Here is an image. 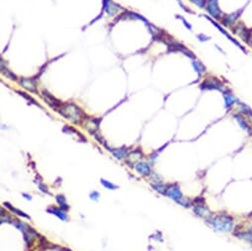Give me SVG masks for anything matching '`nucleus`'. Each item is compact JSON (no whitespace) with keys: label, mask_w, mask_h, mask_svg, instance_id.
I'll return each mask as SVG.
<instances>
[{"label":"nucleus","mask_w":252,"mask_h":251,"mask_svg":"<svg viewBox=\"0 0 252 251\" xmlns=\"http://www.w3.org/2000/svg\"><path fill=\"white\" fill-rule=\"evenodd\" d=\"M207 222L215 231L220 232H230L234 231V219L229 214H214Z\"/></svg>","instance_id":"nucleus-1"},{"label":"nucleus","mask_w":252,"mask_h":251,"mask_svg":"<svg viewBox=\"0 0 252 251\" xmlns=\"http://www.w3.org/2000/svg\"><path fill=\"white\" fill-rule=\"evenodd\" d=\"M59 113L61 115H62L65 119L72 122L73 124H79L80 121L83 119V113L81 112V110L75 106L74 104H64L61 105V107L59 108Z\"/></svg>","instance_id":"nucleus-2"},{"label":"nucleus","mask_w":252,"mask_h":251,"mask_svg":"<svg viewBox=\"0 0 252 251\" xmlns=\"http://www.w3.org/2000/svg\"><path fill=\"white\" fill-rule=\"evenodd\" d=\"M206 10L208 11V13L211 15L212 17H214L215 19L220 20L223 15H221V11L220 7H218V0H208L206 5Z\"/></svg>","instance_id":"nucleus-3"},{"label":"nucleus","mask_w":252,"mask_h":251,"mask_svg":"<svg viewBox=\"0 0 252 251\" xmlns=\"http://www.w3.org/2000/svg\"><path fill=\"white\" fill-rule=\"evenodd\" d=\"M194 214H197L199 217H202V219H204L206 220V222H208V220H210L213 217V216H214V214H213V211H210V209L207 207L206 205H200V206H194Z\"/></svg>","instance_id":"nucleus-4"},{"label":"nucleus","mask_w":252,"mask_h":251,"mask_svg":"<svg viewBox=\"0 0 252 251\" xmlns=\"http://www.w3.org/2000/svg\"><path fill=\"white\" fill-rule=\"evenodd\" d=\"M232 117H233V119L236 120V122L238 123V125L240 126V128L243 130L244 132H246L249 135H252V127L250 126V124L248 123L246 117L239 113L233 114Z\"/></svg>","instance_id":"nucleus-5"},{"label":"nucleus","mask_w":252,"mask_h":251,"mask_svg":"<svg viewBox=\"0 0 252 251\" xmlns=\"http://www.w3.org/2000/svg\"><path fill=\"white\" fill-rule=\"evenodd\" d=\"M202 89H217L223 91V84L220 82L215 77H209L208 79L205 80L201 84Z\"/></svg>","instance_id":"nucleus-6"},{"label":"nucleus","mask_w":252,"mask_h":251,"mask_svg":"<svg viewBox=\"0 0 252 251\" xmlns=\"http://www.w3.org/2000/svg\"><path fill=\"white\" fill-rule=\"evenodd\" d=\"M166 196H168L170 199H172L174 201H177L179 199H181L183 197V194L181 192V189L180 187L177 185V184H174V185H170V187L168 188V190L166 191Z\"/></svg>","instance_id":"nucleus-7"},{"label":"nucleus","mask_w":252,"mask_h":251,"mask_svg":"<svg viewBox=\"0 0 252 251\" xmlns=\"http://www.w3.org/2000/svg\"><path fill=\"white\" fill-rule=\"evenodd\" d=\"M224 106L227 110H230L233 106L236 105L239 102V100L237 99L235 95H233L232 92H224Z\"/></svg>","instance_id":"nucleus-8"},{"label":"nucleus","mask_w":252,"mask_h":251,"mask_svg":"<svg viewBox=\"0 0 252 251\" xmlns=\"http://www.w3.org/2000/svg\"><path fill=\"white\" fill-rule=\"evenodd\" d=\"M134 168L136 169V171L140 175H145V176H148V175H150L151 170H150V166L149 164L145 162H142V161H137L136 164H134Z\"/></svg>","instance_id":"nucleus-9"},{"label":"nucleus","mask_w":252,"mask_h":251,"mask_svg":"<svg viewBox=\"0 0 252 251\" xmlns=\"http://www.w3.org/2000/svg\"><path fill=\"white\" fill-rule=\"evenodd\" d=\"M20 84L23 88L28 90L30 92H36L37 91V86H36V82L33 78H21Z\"/></svg>","instance_id":"nucleus-10"},{"label":"nucleus","mask_w":252,"mask_h":251,"mask_svg":"<svg viewBox=\"0 0 252 251\" xmlns=\"http://www.w3.org/2000/svg\"><path fill=\"white\" fill-rule=\"evenodd\" d=\"M142 152L140 150H134V152L130 153L127 157V159H126V162L128 163V164H131V165L134 166V164L139 161L140 158H142Z\"/></svg>","instance_id":"nucleus-11"},{"label":"nucleus","mask_w":252,"mask_h":251,"mask_svg":"<svg viewBox=\"0 0 252 251\" xmlns=\"http://www.w3.org/2000/svg\"><path fill=\"white\" fill-rule=\"evenodd\" d=\"M104 9L106 10V12L110 15V16H114V15L119 11L120 7L118 5L114 4V3L112 1H110V0H105L104 1Z\"/></svg>","instance_id":"nucleus-12"},{"label":"nucleus","mask_w":252,"mask_h":251,"mask_svg":"<svg viewBox=\"0 0 252 251\" xmlns=\"http://www.w3.org/2000/svg\"><path fill=\"white\" fill-rule=\"evenodd\" d=\"M47 213L55 214V216H56L58 217V219H61V220H67V214H66V213H65V211L64 210V209L52 207V208L47 209Z\"/></svg>","instance_id":"nucleus-13"},{"label":"nucleus","mask_w":252,"mask_h":251,"mask_svg":"<svg viewBox=\"0 0 252 251\" xmlns=\"http://www.w3.org/2000/svg\"><path fill=\"white\" fill-rule=\"evenodd\" d=\"M236 113H239L246 117L248 115L252 114V109L248 105L244 104L243 102L239 101L237 104H236Z\"/></svg>","instance_id":"nucleus-14"},{"label":"nucleus","mask_w":252,"mask_h":251,"mask_svg":"<svg viewBox=\"0 0 252 251\" xmlns=\"http://www.w3.org/2000/svg\"><path fill=\"white\" fill-rule=\"evenodd\" d=\"M56 202L58 203V205L61 206V208L64 209V211H66V210H68V209H69V206L67 205L66 199H65V197H64V195H58V196L56 197Z\"/></svg>","instance_id":"nucleus-15"},{"label":"nucleus","mask_w":252,"mask_h":251,"mask_svg":"<svg viewBox=\"0 0 252 251\" xmlns=\"http://www.w3.org/2000/svg\"><path fill=\"white\" fill-rule=\"evenodd\" d=\"M127 151H128L127 147H126V146H123L122 149H116V150H113L112 152H113L114 156H115L116 158L122 159V158H124V157L126 156V153H127Z\"/></svg>","instance_id":"nucleus-16"},{"label":"nucleus","mask_w":252,"mask_h":251,"mask_svg":"<svg viewBox=\"0 0 252 251\" xmlns=\"http://www.w3.org/2000/svg\"><path fill=\"white\" fill-rule=\"evenodd\" d=\"M192 64H193L195 70H196L198 73L199 74H202V73H205L206 72V67L205 65L203 64L201 61H198V60H194L193 62H192Z\"/></svg>","instance_id":"nucleus-17"},{"label":"nucleus","mask_w":252,"mask_h":251,"mask_svg":"<svg viewBox=\"0 0 252 251\" xmlns=\"http://www.w3.org/2000/svg\"><path fill=\"white\" fill-rule=\"evenodd\" d=\"M4 206L5 207H7L9 210H11L12 211H14L15 214H17L18 216H21V217H27V219H30V217L29 216H27V214H25V213H23L22 211H20V210H18V209H16V208H13L12 207V206L9 204V203H4Z\"/></svg>","instance_id":"nucleus-18"},{"label":"nucleus","mask_w":252,"mask_h":251,"mask_svg":"<svg viewBox=\"0 0 252 251\" xmlns=\"http://www.w3.org/2000/svg\"><path fill=\"white\" fill-rule=\"evenodd\" d=\"M176 203H177V204H179V205L183 206V207H185V208H189V207H191V206L193 205V203H192L190 200H189V199L185 198L184 196H183V197H182L181 199H179V200H177V201H176Z\"/></svg>","instance_id":"nucleus-19"},{"label":"nucleus","mask_w":252,"mask_h":251,"mask_svg":"<svg viewBox=\"0 0 252 251\" xmlns=\"http://www.w3.org/2000/svg\"><path fill=\"white\" fill-rule=\"evenodd\" d=\"M100 182H101V184H102V185H103L106 189H109V190H116V189L119 188V187L117 186V185H115V184L111 183V182H109V181H107V180H105V179H101Z\"/></svg>","instance_id":"nucleus-20"},{"label":"nucleus","mask_w":252,"mask_h":251,"mask_svg":"<svg viewBox=\"0 0 252 251\" xmlns=\"http://www.w3.org/2000/svg\"><path fill=\"white\" fill-rule=\"evenodd\" d=\"M2 72H3V74H4L6 77L10 78L11 80H16V79H17V78H16V75H15L14 73H12V72L9 70V69L4 68L3 66H2Z\"/></svg>","instance_id":"nucleus-21"},{"label":"nucleus","mask_w":252,"mask_h":251,"mask_svg":"<svg viewBox=\"0 0 252 251\" xmlns=\"http://www.w3.org/2000/svg\"><path fill=\"white\" fill-rule=\"evenodd\" d=\"M194 4H196L199 8H206V0H191Z\"/></svg>","instance_id":"nucleus-22"},{"label":"nucleus","mask_w":252,"mask_h":251,"mask_svg":"<svg viewBox=\"0 0 252 251\" xmlns=\"http://www.w3.org/2000/svg\"><path fill=\"white\" fill-rule=\"evenodd\" d=\"M200 205H205V199L198 197L194 200L193 202V206H200Z\"/></svg>","instance_id":"nucleus-23"},{"label":"nucleus","mask_w":252,"mask_h":251,"mask_svg":"<svg viewBox=\"0 0 252 251\" xmlns=\"http://www.w3.org/2000/svg\"><path fill=\"white\" fill-rule=\"evenodd\" d=\"M90 198L93 199V200H98V198H99V193L96 192V191H94L93 193H91V194H90Z\"/></svg>","instance_id":"nucleus-24"},{"label":"nucleus","mask_w":252,"mask_h":251,"mask_svg":"<svg viewBox=\"0 0 252 251\" xmlns=\"http://www.w3.org/2000/svg\"><path fill=\"white\" fill-rule=\"evenodd\" d=\"M39 187H40V189L42 190V191L43 192H45V193H47V194H49V191H47V188L46 186H44L43 184H39Z\"/></svg>","instance_id":"nucleus-25"},{"label":"nucleus","mask_w":252,"mask_h":251,"mask_svg":"<svg viewBox=\"0 0 252 251\" xmlns=\"http://www.w3.org/2000/svg\"><path fill=\"white\" fill-rule=\"evenodd\" d=\"M246 119H247V121H248V123L250 124V126L252 127V114H250V115H248V116H246Z\"/></svg>","instance_id":"nucleus-26"},{"label":"nucleus","mask_w":252,"mask_h":251,"mask_svg":"<svg viewBox=\"0 0 252 251\" xmlns=\"http://www.w3.org/2000/svg\"><path fill=\"white\" fill-rule=\"evenodd\" d=\"M23 196H25V198L26 199H28V200H31V196H29V195H27V194H23Z\"/></svg>","instance_id":"nucleus-27"}]
</instances>
